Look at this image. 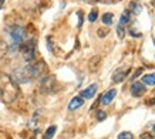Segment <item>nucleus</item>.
<instances>
[{
    "mask_svg": "<svg viewBox=\"0 0 155 139\" xmlns=\"http://www.w3.org/2000/svg\"><path fill=\"white\" fill-rule=\"evenodd\" d=\"M17 94H19V87L13 81V78H10L6 74L0 75V98L6 104H10L16 99Z\"/></svg>",
    "mask_w": 155,
    "mask_h": 139,
    "instance_id": "obj_1",
    "label": "nucleus"
},
{
    "mask_svg": "<svg viewBox=\"0 0 155 139\" xmlns=\"http://www.w3.org/2000/svg\"><path fill=\"white\" fill-rule=\"evenodd\" d=\"M7 33H9L10 37V47H9L10 51L17 50L26 41V37H27V31L21 26H12V27L7 28Z\"/></svg>",
    "mask_w": 155,
    "mask_h": 139,
    "instance_id": "obj_2",
    "label": "nucleus"
},
{
    "mask_svg": "<svg viewBox=\"0 0 155 139\" xmlns=\"http://www.w3.org/2000/svg\"><path fill=\"white\" fill-rule=\"evenodd\" d=\"M46 63L44 61H36V63H30V64L24 68V73L27 74V77L30 79L31 78H36V77H40L41 74L46 73Z\"/></svg>",
    "mask_w": 155,
    "mask_h": 139,
    "instance_id": "obj_3",
    "label": "nucleus"
},
{
    "mask_svg": "<svg viewBox=\"0 0 155 139\" xmlns=\"http://www.w3.org/2000/svg\"><path fill=\"white\" fill-rule=\"evenodd\" d=\"M19 48H20V51H21V56H23V58L26 61L34 60V57H36V40H34V38L26 40Z\"/></svg>",
    "mask_w": 155,
    "mask_h": 139,
    "instance_id": "obj_4",
    "label": "nucleus"
},
{
    "mask_svg": "<svg viewBox=\"0 0 155 139\" xmlns=\"http://www.w3.org/2000/svg\"><path fill=\"white\" fill-rule=\"evenodd\" d=\"M38 87H40V91L44 94H50L54 91L56 88V78L53 77V75H44L38 84Z\"/></svg>",
    "mask_w": 155,
    "mask_h": 139,
    "instance_id": "obj_5",
    "label": "nucleus"
},
{
    "mask_svg": "<svg viewBox=\"0 0 155 139\" xmlns=\"http://www.w3.org/2000/svg\"><path fill=\"white\" fill-rule=\"evenodd\" d=\"M115 95H117V89H114V88L110 89V91H107V92H104L103 95H101L100 102H101L103 105H108V104H111V101L115 98Z\"/></svg>",
    "mask_w": 155,
    "mask_h": 139,
    "instance_id": "obj_6",
    "label": "nucleus"
},
{
    "mask_svg": "<svg viewBox=\"0 0 155 139\" xmlns=\"http://www.w3.org/2000/svg\"><path fill=\"white\" fill-rule=\"evenodd\" d=\"M131 94L132 97H141L145 94V85H142V82H134L131 85Z\"/></svg>",
    "mask_w": 155,
    "mask_h": 139,
    "instance_id": "obj_7",
    "label": "nucleus"
},
{
    "mask_svg": "<svg viewBox=\"0 0 155 139\" xmlns=\"http://www.w3.org/2000/svg\"><path fill=\"white\" fill-rule=\"evenodd\" d=\"M97 88H98V85L97 84H91L88 88H85L83 92H81L80 97L81 98H87V99H90V98H93L95 95V92H97Z\"/></svg>",
    "mask_w": 155,
    "mask_h": 139,
    "instance_id": "obj_8",
    "label": "nucleus"
},
{
    "mask_svg": "<svg viewBox=\"0 0 155 139\" xmlns=\"http://www.w3.org/2000/svg\"><path fill=\"white\" fill-rule=\"evenodd\" d=\"M100 65H101V57L100 56H94L88 63V68L91 73H95L97 70L100 68Z\"/></svg>",
    "mask_w": 155,
    "mask_h": 139,
    "instance_id": "obj_9",
    "label": "nucleus"
},
{
    "mask_svg": "<svg viewBox=\"0 0 155 139\" xmlns=\"http://www.w3.org/2000/svg\"><path fill=\"white\" fill-rule=\"evenodd\" d=\"M83 104H84V99H83V98L81 97H74L70 101V104H68V109H70V111H75L77 108L83 107Z\"/></svg>",
    "mask_w": 155,
    "mask_h": 139,
    "instance_id": "obj_10",
    "label": "nucleus"
},
{
    "mask_svg": "<svg viewBox=\"0 0 155 139\" xmlns=\"http://www.w3.org/2000/svg\"><path fill=\"white\" fill-rule=\"evenodd\" d=\"M127 73L128 71H124V70H117L113 74V81L114 82H121V81H124V78L127 77Z\"/></svg>",
    "mask_w": 155,
    "mask_h": 139,
    "instance_id": "obj_11",
    "label": "nucleus"
},
{
    "mask_svg": "<svg viewBox=\"0 0 155 139\" xmlns=\"http://www.w3.org/2000/svg\"><path fill=\"white\" fill-rule=\"evenodd\" d=\"M128 11L132 14H140L142 11V6L138 5V3H135V2H131L130 5H128Z\"/></svg>",
    "mask_w": 155,
    "mask_h": 139,
    "instance_id": "obj_12",
    "label": "nucleus"
},
{
    "mask_svg": "<svg viewBox=\"0 0 155 139\" xmlns=\"http://www.w3.org/2000/svg\"><path fill=\"white\" fill-rule=\"evenodd\" d=\"M142 84H145V85H155V73L144 75L142 77Z\"/></svg>",
    "mask_w": 155,
    "mask_h": 139,
    "instance_id": "obj_13",
    "label": "nucleus"
},
{
    "mask_svg": "<svg viewBox=\"0 0 155 139\" xmlns=\"http://www.w3.org/2000/svg\"><path fill=\"white\" fill-rule=\"evenodd\" d=\"M57 128L54 125H51L50 128H47V131L44 132V135H43V139H51L53 136H54V134H56Z\"/></svg>",
    "mask_w": 155,
    "mask_h": 139,
    "instance_id": "obj_14",
    "label": "nucleus"
},
{
    "mask_svg": "<svg viewBox=\"0 0 155 139\" xmlns=\"http://www.w3.org/2000/svg\"><path fill=\"white\" fill-rule=\"evenodd\" d=\"M130 17H131V13H130L128 10H124V13H122L121 19H120V24H121V26H124V24L130 23V20H131Z\"/></svg>",
    "mask_w": 155,
    "mask_h": 139,
    "instance_id": "obj_15",
    "label": "nucleus"
},
{
    "mask_svg": "<svg viewBox=\"0 0 155 139\" xmlns=\"http://www.w3.org/2000/svg\"><path fill=\"white\" fill-rule=\"evenodd\" d=\"M113 13H104V16H103V23L104 24H107V26H110V24L113 23Z\"/></svg>",
    "mask_w": 155,
    "mask_h": 139,
    "instance_id": "obj_16",
    "label": "nucleus"
},
{
    "mask_svg": "<svg viewBox=\"0 0 155 139\" xmlns=\"http://www.w3.org/2000/svg\"><path fill=\"white\" fill-rule=\"evenodd\" d=\"M97 17H98V11L97 10H91L90 11V14H88V21H91V23H94L95 20H97Z\"/></svg>",
    "mask_w": 155,
    "mask_h": 139,
    "instance_id": "obj_17",
    "label": "nucleus"
},
{
    "mask_svg": "<svg viewBox=\"0 0 155 139\" xmlns=\"http://www.w3.org/2000/svg\"><path fill=\"white\" fill-rule=\"evenodd\" d=\"M132 138H134L131 132H127V131H125V132H121V134L117 136V139H132Z\"/></svg>",
    "mask_w": 155,
    "mask_h": 139,
    "instance_id": "obj_18",
    "label": "nucleus"
},
{
    "mask_svg": "<svg viewBox=\"0 0 155 139\" xmlns=\"http://www.w3.org/2000/svg\"><path fill=\"white\" fill-rule=\"evenodd\" d=\"M117 34H118V37H120V40H122V38H124V36H125V30H124V26L118 24V27H117Z\"/></svg>",
    "mask_w": 155,
    "mask_h": 139,
    "instance_id": "obj_19",
    "label": "nucleus"
},
{
    "mask_svg": "<svg viewBox=\"0 0 155 139\" xmlns=\"http://www.w3.org/2000/svg\"><path fill=\"white\" fill-rule=\"evenodd\" d=\"M108 33H110V28H98V30H97V34H98V37H105Z\"/></svg>",
    "mask_w": 155,
    "mask_h": 139,
    "instance_id": "obj_20",
    "label": "nucleus"
},
{
    "mask_svg": "<svg viewBox=\"0 0 155 139\" xmlns=\"http://www.w3.org/2000/svg\"><path fill=\"white\" fill-rule=\"evenodd\" d=\"M107 118V112L105 111H97V119L98 121H104Z\"/></svg>",
    "mask_w": 155,
    "mask_h": 139,
    "instance_id": "obj_21",
    "label": "nucleus"
},
{
    "mask_svg": "<svg viewBox=\"0 0 155 139\" xmlns=\"http://www.w3.org/2000/svg\"><path fill=\"white\" fill-rule=\"evenodd\" d=\"M47 47H48V50L51 51V53H56V51H54V43H53L51 37H47Z\"/></svg>",
    "mask_w": 155,
    "mask_h": 139,
    "instance_id": "obj_22",
    "label": "nucleus"
},
{
    "mask_svg": "<svg viewBox=\"0 0 155 139\" xmlns=\"http://www.w3.org/2000/svg\"><path fill=\"white\" fill-rule=\"evenodd\" d=\"M130 34H131L132 37H141V36H142L141 33H137L135 30H132V28H130Z\"/></svg>",
    "mask_w": 155,
    "mask_h": 139,
    "instance_id": "obj_23",
    "label": "nucleus"
},
{
    "mask_svg": "<svg viewBox=\"0 0 155 139\" xmlns=\"http://www.w3.org/2000/svg\"><path fill=\"white\" fill-rule=\"evenodd\" d=\"M141 73H142V68H138V70H137V71H135V74L132 75L131 78H132V79H135V78H138V77H140V75H141Z\"/></svg>",
    "mask_w": 155,
    "mask_h": 139,
    "instance_id": "obj_24",
    "label": "nucleus"
},
{
    "mask_svg": "<svg viewBox=\"0 0 155 139\" xmlns=\"http://www.w3.org/2000/svg\"><path fill=\"white\" fill-rule=\"evenodd\" d=\"M77 14H78V17H80V21H78V27H81V26H83V11H81V10H78V11H77Z\"/></svg>",
    "mask_w": 155,
    "mask_h": 139,
    "instance_id": "obj_25",
    "label": "nucleus"
},
{
    "mask_svg": "<svg viewBox=\"0 0 155 139\" xmlns=\"http://www.w3.org/2000/svg\"><path fill=\"white\" fill-rule=\"evenodd\" d=\"M141 139H151V135L144 134V135H141Z\"/></svg>",
    "mask_w": 155,
    "mask_h": 139,
    "instance_id": "obj_26",
    "label": "nucleus"
},
{
    "mask_svg": "<svg viewBox=\"0 0 155 139\" xmlns=\"http://www.w3.org/2000/svg\"><path fill=\"white\" fill-rule=\"evenodd\" d=\"M152 104H155V98H152V99H150V101H147V105H152Z\"/></svg>",
    "mask_w": 155,
    "mask_h": 139,
    "instance_id": "obj_27",
    "label": "nucleus"
},
{
    "mask_svg": "<svg viewBox=\"0 0 155 139\" xmlns=\"http://www.w3.org/2000/svg\"><path fill=\"white\" fill-rule=\"evenodd\" d=\"M3 5H5V0H0V9L3 7Z\"/></svg>",
    "mask_w": 155,
    "mask_h": 139,
    "instance_id": "obj_28",
    "label": "nucleus"
},
{
    "mask_svg": "<svg viewBox=\"0 0 155 139\" xmlns=\"http://www.w3.org/2000/svg\"><path fill=\"white\" fill-rule=\"evenodd\" d=\"M84 2H88V3H94V2H97V0H84Z\"/></svg>",
    "mask_w": 155,
    "mask_h": 139,
    "instance_id": "obj_29",
    "label": "nucleus"
},
{
    "mask_svg": "<svg viewBox=\"0 0 155 139\" xmlns=\"http://www.w3.org/2000/svg\"><path fill=\"white\" fill-rule=\"evenodd\" d=\"M152 6H154V7H155V0H154V2H152Z\"/></svg>",
    "mask_w": 155,
    "mask_h": 139,
    "instance_id": "obj_30",
    "label": "nucleus"
},
{
    "mask_svg": "<svg viewBox=\"0 0 155 139\" xmlns=\"http://www.w3.org/2000/svg\"><path fill=\"white\" fill-rule=\"evenodd\" d=\"M152 131H154V134H155V125H154V128H152Z\"/></svg>",
    "mask_w": 155,
    "mask_h": 139,
    "instance_id": "obj_31",
    "label": "nucleus"
},
{
    "mask_svg": "<svg viewBox=\"0 0 155 139\" xmlns=\"http://www.w3.org/2000/svg\"><path fill=\"white\" fill-rule=\"evenodd\" d=\"M31 139H36V138H31Z\"/></svg>",
    "mask_w": 155,
    "mask_h": 139,
    "instance_id": "obj_32",
    "label": "nucleus"
},
{
    "mask_svg": "<svg viewBox=\"0 0 155 139\" xmlns=\"http://www.w3.org/2000/svg\"><path fill=\"white\" fill-rule=\"evenodd\" d=\"M154 46H155V41H154Z\"/></svg>",
    "mask_w": 155,
    "mask_h": 139,
    "instance_id": "obj_33",
    "label": "nucleus"
}]
</instances>
